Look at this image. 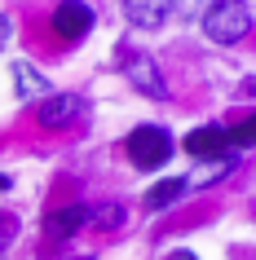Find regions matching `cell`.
I'll use <instances>...</instances> for the list:
<instances>
[{
	"mask_svg": "<svg viewBox=\"0 0 256 260\" xmlns=\"http://www.w3.org/2000/svg\"><path fill=\"white\" fill-rule=\"evenodd\" d=\"M124 146H128V159H133L141 172H155V168H163L168 159H173V137H168V128H159V123L133 128Z\"/></svg>",
	"mask_w": 256,
	"mask_h": 260,
	"instance_id": "1",
	"label": "cell"
},
{
	"mask_svg": "<svg viewBox=\"0 0 256 260\" xmlns=\"http://www.w3.org/2000/svg\"><path fill=\"white\" fill-rule=\"evenodd\" d=\"M247 27H252V18H247V5H243V0H216L212 9L203 14V31H208V40H216V44L243 40Z\"/></svg>",
	"mask_w": 256,
	"mask_h": 260,
	"instance_id": "2",
	"label": "cell"
},
{
	"mask_svg": "<svg viewBox=\"0 0 256 260\" xmlns=\"http://www.w3.org/2000/svg\"><path fill=\"white\" fill-rule=\"evenodd\" d=\"M124 75H128V84H133L137 93L168 97V84H163V75H159V67H155L150 53H124Z\"/></svg>",
	"mask_w": 256,
	"mask_h": 260,
	"instance_id": "3",
	"label": "cell"
},
{
	"mask_svg": "<svg viewBox=\"0 0 256 260\" xmlns=\"http://www.w3.org/2000/svg\"><path fill=\"white\" fill-rule=\"evenodd\" d=\"M84 115V97L80 93H49L40 97V106H36V119L44 123V128H67V123H75Z\"/></svg>",
	"mask_w": 256,
	"mask_h": 260,
	"instance_id": "4",
	"label": "cell"
},
{
	"mask_svg": "<svg viewBox=\"0 0 256 260\" xmlns=\"http://www.w3.org/2000/svg\"><path fill=\"white\" fill-rule=\"evenodd\" d=\"M53 27H58V36H67V40H80V36H89V27H93V9H89L84 0H62L53 9Z\"/></svg>",
	"mask_w": 256,
	"mask_h": 260,
	"instance_id": "5",
	"label": "cell"
},
{
	"mask_svg": "<svg viewBox=\"0 0 256 260\" xmlns=\"http://www.w3.org/2000/svg\"><path fill=\"white\" fill-rule=\"evenodd\" d=\"M186 150H190V159H225V154H230L225 128H216V123L194 128V133L186 137Z\"/></svg>",
	"mask_w": 256,
	"mask_h": 260,
	"instance_id": "6",
	"label": "cell"
},
{
	"mask_svg": "<svg viewBox=\"0 0 256 260\" xmlns=\"http://www.w3.org/2000/svg\"><path fill=\"white\" fill-rule=\"evenodd\" d=\"M124 5V18L133 22V27H159L163 18H168V9H173V0H120Z\"/></svg>",
	"mask_w": 256,
	"mask_h": 260,
	"instance_id": "7",
	"label": "cell"
},
{
	"mask_svg": "<svg viewBox=\"0 0 256 260\" xmlns=\"http://www.w3.org/2000/svg\"><path fill=\"white\" fill-rule=\"evenodd\" d=\"M93 216V212H89V207L84 203H71V207H58L53 216H44V234H49V238H71V234L80 230L84 220Z\"/></svg>",
	"mask_w": 256,
	"mask_h": 260,
	"instance_id": "8",
	"label": "cell"
},
{
	"mask_svg": "<svg viewBox=\"0 0 256 260\" xmlns=\"http://www.w3.org/2000/svg\"><path fill=\"white\" fill-rule=\"evenodd\" d=\"M14 88H18V97H22V102L49 97V80H44V75L31 67V62H18V67H14Z\"/></svg>",
	"mask_w": 256,
	"mask_h": 260,
	"instance_id": "9",
	"label": "cell"
},
{
	"mask_svg": "<svg viewBox=\"0 0 256 260\" xmlns=\"http://www.w3.org/2000/svg\"><path fill=\"white\" fill-rule=\"evenodd\" d=\"M186 190H190V181H186V177H168V181H159L155 190H146V207H150V212H159V207L177 203Z\"/></svg>",
	"mask_w": 256,
	"mask_h": 260,
	"instance_id": "10",
	"label": "cell"
},
{
	"mask_svg": "<svg viewBox=\"0 0 256 260\" xmlns=\"http://www.w3.org/2000/svg\"><path fill=\"white\" fill-rule=\"evenodd\" d=\"M212 5H216V0H173V9H177L181 18H190V22H194V18L203 22V14H208Z\"/></svg>",
	"mask_w": 256,
	"mask_h": 260,
	"instance_id": "11",
	"label": "cell"
},
{
	"mask_svg": "<svg viewBox=\"0 0 256 260\" xmlns=\"http://www.w3.org/2000/svg\"><path fill=\"white\" fill-rule=\"evenodd\" d=\"M89 220H97L102 230H120V225H124V207L106 203V207H97V216H89Z\"/></svg>",
	"mask_w": 256,
	"mask_h": 260,
	"instance_id": "12",
	"label": "cell"
},
{
	"mask_svg": "<svg viewBox=\"0 0 256 260\" xmlns=\"http://www.w3.org/2000/svg\"><path fill=\"white\" fill-rule=\"evenodd\" d=\"M252 137H256V119H247V123H239L234 133H225V141H234V146H252Z\"/></svg>",
	"mask_w": 256,
	"mask_h": 260,
	"instance_id": "13",
	"label": "cell"
},
{
	"mask_svg": "<svg viewBox=\"0 0 256 260\" xmlns=\"http://www.w3.org/2000/svg\"><path fill=\"white\" fill-rule=\"evenodd\" d=\"M168 260H194V256H190V251H173Z\"/></svg>",
	"mask_w": 256,
	"mask_h": 260,
	"instance_id": "14",
	"label": "cell"
},
{
	"mask_svg": "<svg viewBox=\"0 0 256 260\" xmlns=\"http://www.w3.org/2000/svg\"><path fill=\"white\" fill-rule=\"evenodd\" d=\"M5 190H9V177H0V194H5Z\"/></svg>",
	"mask_w": 256,
	"mask_h": 260,
	"instance_id": "15",
	"label": "cell"
}]
</instances>
